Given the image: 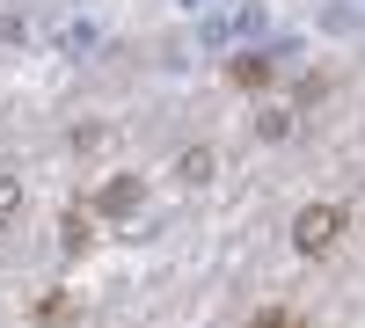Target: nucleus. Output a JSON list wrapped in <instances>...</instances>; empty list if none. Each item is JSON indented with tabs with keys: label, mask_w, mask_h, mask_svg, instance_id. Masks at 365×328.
<instances>
[{
	"label": "nucleus",
	"mask_w": 365,
	"mask_h": 328,
	"mask_svg": "<svg viewBox=\"0 0 365 328\" xmlns=\"http://www.w3.org/2000/svg\"><path fill=\"white\" fill-rule=\"evenodd\" d=\"M15 197H22L15 183H0V219H8V212H15Z\"/></svg>",
	"instance_id": "obj_5"
},
{
	"label": "nucleus",
	"mask_w": 365,
	"mask_h": 328,
	"mask_svg": "<svg viewBox=\"0 0 365 328\" xmlns=\"http://www.w3.org/2000/svg\"><path fill=\"white\" fill-rule=\"evenodd\" d=\"M249 328H307V321H299V314H292V307H263V314H256V321H249Z\"/></svg>",
	"instance_id": "obj_4"
},
{
	"label": "nucleus",
	"mask_w": 365,
	"mask_h": 328,
	"mask_svg": "<svg viewBox=\"0 0 365 328\" xmlns=\"http://www.w3.org/2000/svg\"><path fill=\"white\" fill-rule=\"evenodd\" d=\"M132 204H139V183H110L103 190V212H132Z\"/></svg>",
	"instance_id": "obj_3"
},
{
	"label": "nucleus",
	"mask_w": 365,
	"mask_h": 328,
	"mask_svg": "<svg viewBox=\"0 0 365 328\" xmlns=\"http://www.w3.org/2000/svg\"><path fill=\"white\" fill-rule=\"evenodd\" d=\"M336 233H344V204H307V212L292 219V248L299 255H329Z\"/></svg>",
	"instance_id": "obj_1"
},
{
	"label": "nucleus",
	"mask_w": 365,
	"mask_h": 328,
	"mask_svg": "<svg viewBox=\"0 0 365 328\" xmlns=\"http://www.w3.org/2000/svg\"><path fill=\"white\" fill-rule=\"evenodd\" d=\"M263 80H270L263 58H234V88H263Z\"/></svg>",
	"instance_id": "obj_2"
}]
</instances>
